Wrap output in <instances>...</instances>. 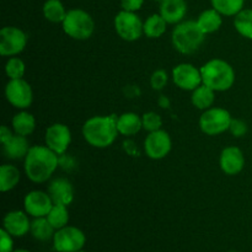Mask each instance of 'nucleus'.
I'll use <instances>...</instances> for the list:
<instances>
[{
  "mask_svg": "<svg viewBox=\"0 0 252 252\" xmlns=\"http://www.w3.org/2000/svg\"><path fill=\"white\" fill-rule=\"evenodd\" d=\"M24 161L27 179L34 184H43L52 177L59 166V155L44 145H32Z\"/></svg>",
  "mask_w": 252,
  "mask_h": 252,
  "instance_id": "nucleus-1",
  "label": "nucleus"
},
{
  "mask_svg": "<svg viewBox=\"0 0 252 252\" xmlns=\"http://www.w3.org/2000/svg\"><path fill=\"white\" fill-rule=\"evenodd\" d=\"M120 134L117 129V116H94L83 126V137L89 145L105 149L115 143Z\"/></svg>",
  "mask_w": 252,
  "mask_h": 252,
  "instance_id": "nucleus-2",
  "label": "nucleus"
},
{
  "mask_svg": "<svg viewBox=\"0 0 252 252\" xmlns=\"http://www.w3.org/2000/svg\"><path fill=\"white\" fill-rule=\"evenodd\" d=\"M202 81L216 93H223L231 89L235 83L234 68L223 59H211L201 66Z\"/></svg>",
  "mask_w": 252,
  "mask_h": 252,
  "instance_id": "nucleus-3",
  "label": "nucleus"
},
{
  "mask_svg": "<svg viewBox=\"0 0 252 252\" xmlns=\"http://www.w3.org/2000/svg\"><path fill=\"white\" fill-rule=\"evenodd\" d=\"M206 34L201 31L196 21H182L176 25L171 34L174 48L181 54H193L204 42Z\"/></svg>",
  "mask_w": 252,
  "mask_h": 252,
  "instance_id": "nucleus-4",
  "label": "nucleus"
},
{
  "mask_svg": "<svg viewBox=\"0 0 252 252\" xmlns=\"http://www.w3.org/2000/svg\"><path fill=\"white\" fill-rule=\"evenodd\" d=\"M63 31L70 38L76 41H85L93 36L95 31V22L91 15L83 9H71L66 12L62 22Z\"/></svg>",
  "mask_w": 252,
  "mask_h": 252,
  "instance_id": "nucleus-5",
  "label": "nucleus"
},
{
  "mask_svg": "<svg viewBox=\"0 0 252 252\" xmlns=\"http://www.w3.org/2000/svg\"><path fill=\"white\" fill-rule=\"evenodd\" d=\"M231 115L229 111L221 107H211L203 111L199 117V128L207 135H219L229 130L231 123Z\"/></svg>",
  "mask_w": 252,
  "mask_h": 252,
  "instance_id": "nucleus-6",
  "label": "nucleus"
},
{
  "mask_svg": "<svg viewBox=\"0 0 252 252\" xmlns=\"http://www.w3.org/2000/svg\"><path fill=\"white\" fill-rule=\"evenodd\" d=\"M115 30L118 37L127 42H134L144 34V22L135 12L121 10L115 17Z\"/></svg>",
  "mask_w": 252,
  "mask_h": 252,
  "instance_id": "nucleus-7",
  "label": "nucleus"
},
{
  "mask_svg": "<svg viewBox=\"0 0 252 252\" xmlns=\"http://www.w3.org/2000/svg\"><path fill=\"white\" fill-rule=\"evenodd\" d=\"M52 241L57 252H78L85 246L86 236L81 229L66 225L56 230Z\"/></svg>",
  "mask_w": 252,
  "mask_h": 252,
  "instance_id": "nucleus-8",
  "label": "nucleus"
},
{
  "mask_svg": "<svg viewBox=\"0 0 252 252\" xmlns=\"http://www.w3.org/2000/svg\"><path fill=\"white\" fill-rule=\"evenodd\" d=\"M27 46V34L15 26L2 27L0 31V54L15 57L24 52Z\"/></svg>",
  "mask_w": 252,
  "mask_h": 252,
  "instance_id": "nucleus-9",
  "label": "nucleus"
},
{
  "mask_svg": "<svg viewBox=\"0 0 252 252\" xmlns=\"http://www.w3.org/2000/svg\"><path fill=\"white\" fill-rule=\"evenodd\" d=\"M5 97L7 102L15 108L26 110L32 105L33 101V91L31 85L22 79L9 80L5 86Z\"/></svg>",
  "mask_w": 252,
  "mask_h": 252,
  "instance_id": "nucleus-10",
  "label": "nucleus"
},
{
  "mask_svg": "<svg viewBox=\"0 0 252 252\" xmlns=\"http://www.w3.org/2000/svg\"><path fill=\"white\" fill-rule=\"evenodd\" d=\"M172 80L179 89L193 91L203 84L201 69L191 63H181L172 69Z\"/></svg>",
  "mask_w": 252,
  "mask_h": 252,
  "instance_id": "nucleus-11",
  "label": "nucleus"
},
{
  "mask_svg": "<svg viewBox=\"0 0 252 252\" xmlns=\"http://www.w3.org/2000/svg\"><path fill=\"white\" fill-rule=\"evenodd\" d=\"M172 148V140L169 133L159 129L150 132L144 140V152L153 160H161L169 155Z\"/></svg>",
  "mask_w": 252,
  "mask_h": 252,
  "instance_id": "nucleus-12",
  "label": "nucleus"
},
{
  "mask_svg": "<svg viewBox=\"0 0 252 252\" xmlns=\"http://www.w3.org/2000/svg\"><path fill=\"white\" fill-rule=\"evenodd\" d=\"M44 143L59 157L65 154L71 143V132L68 126L63 123H54L46 129Z\"/></svg>",
  "mask_w": 252,
  "mask_h": 252,
  "instance_id": "nucleus-13",
  "label": "nucleus"
},
{
  "mask_svg": "<svg viewBox=\"0 0 252 252\" xmlns=\"http://www.w3.org/2000/svg\"><path fill=\"white\" fill-rule=\"evenodd\" d=\"M53 204L48 192L37 191V189L29 192L24 198L25 212L32 218L47 217Z\"/></svg>",
  "mask_w": 252,
  "mask_h": 252,
  "instance_id": "nucleus-14",
  "label": "nucleus"
},
{
  "mask_svg": "<svg viewBox=\"0 0 252 252\" xmlns=\"http://www.w3.org/2000/svg\"><path fill=\"white\" fill-rule=\"evenodd\" d=\"M219 166L228 176H235L243 171L245 166V157L238 147H226L219 157Z\"/></svg>",
  "mask_w": 252,
  "mask_h": 252,
  "instance_id": "nucleus-15",
  "label": "nucleus"
},
{
  "mask_svg": "<svg viewBox=\"0 0 252 252\" xmlns=\"http://www.w3.org/2000/svg\"><path fill=\"white\" fill-rule=\"evenodd\" d=\"M29 214L22 211H11L5 214L2 219V229L7 231L14 238H21L31 229V220Z\"/></svg>",
  "mask_w": 252,
  "mask_h": 252,
  "instance_id": "nucleus-16",
  "label": "nucleus"
},
{
  "mask_svg": "<svg viewBox=\"0 0 252 252\" xmlns=\"http://www.w3.org/2000/svg\"><path fill=\"white\" fill-rule=\"evenodd\" d=\"M48 194L51 196L54 204H63V206H70L74 201V189L70 181L63 177L51 181L48 185Z\"/></svg>",
  "mask_w": 252,
  "mask_h": 252,
  "instance_id": "nucleus-17",
  "label": "nucleus"
},
{
  "mask_svg": "<svg viewBox=\"0 0 252 252\" xmlns=\"http://www.w3.org/2000/svg\"><path fill=\"white\" fill-rule=\"evenodd\" d=\"M187 12L185 0H164L160 2V12L165 21L170 25H177L184 21Z\"/></svg>",
  "mask_w": 252,
  "mask_h": 252,
  "instance_id": "nucleus-18",
  "label": "nucleus"
},
{
  "mask_svg": "<svg viewBox=\"0 0 252 252\" xmlns=\"http://www.w3.org/2000/svg\"><path fill=\"white\" fill-rule=\"evenodd\" d=\"M30 144L27 137L20 134H14L6 143L2 144L4 155L10 160L25 159L30 150Z\"/></svg>",
  "mask_w": 252,
  "mask_h": 252,
  "instance_id": "nucleus-19",
  "label": "nucleus"
},
{
  "mask_svg": "<svg viewBox=\"0 0 252 252\" xmlns=\"http://www.w3.org/2000/svg\"><path fill=\"white\" fill-rule=\"evenodd\" d=\"M118 133L125 137H130L143 129L142 117L134 112H125L117 117Z\"/></svg>",
  "mask_w": 252,
  "mask_h": 252,
  "instance_id": "nucleus-20",
  "label": "nucleus"
},
{
  "mask_svg": "<svg viewBox=\"0 0 252 252\" xmlns=\"http://www.w3.org/2000/svg\"><path fill=\"white\" fill-rule=\"evenodd\" d=\"M221 16L223 15H220L216 9L212 7V9H207L202 11L199 16L197 17L196 22L204 34L214 33V32H217L220 29L221 24H223Z\"/></svg>",
  "mask_w": 252,
  "mask_h": 252,
  "instance_id": "nucleus-21",
  "label": "nucleus"
},
{
  "mask_svg": "<svg viewBox=\"0 0 252 252\" xmlns=\"http://www.w3.org/2000/svg\"><path fill=\"white\" fill-rule=\"evenodd\" d=\"M11 126L15 134L29 137L30 134L33 133L34 128H36V120H34L33 115L22 110L12 117Z\"/></svg>",
  "mask_w": 252,
  "mask_h": 252,
  "instance_id": "nucleus-22",
  "label": "nucleus"
},
{
  "mask_svg": "<svg viewBox=\"0 0 252 252\" xmlns=\"http://www.w3.org/2000/svg\"><path fill=\"white\" fill-rule=\"evenodd\" d=\"M21 172L15 165L4 164L0 166V191L9 192L19 185Z\"/></svg>",
  "mask_w": 252,
  "mask_h": 252,
  "instance_id": "nucleus-23",
  "label": "nucleus"
},
{
  "mask_svg": "<svg viewBox=\"0 0 252 252\" xmlns=\"http://www.w3.org/2000/svg\"><path fill=\"white\" fill-rule=\"evenodd\" d=\"M191 101L194 107L198 108V110L206 111L213 106L214 101H216V91L202 84L196 90L192 91Z\"/></svg>",
  "mask_w": 252,
  "mask_h": 252,
  "instance_id": "nucleus-24",
  "label": "nucleus"
},
{
  "mask_svg": "<svg viewBox=\"0 0 252 252\" xmlns=\"http://www.w3.org/2000/svg\"><path fill=\"white\" fill-rule=\"evenodd\" d=\"M30 233H31V235L36 240L43 241L44 243V241H48L53 239L56 229L52 226V224L49 223L46 217H41V218H33V220L31 221Z\"/></svg>",
  "mask_w": 252,
  "mask_h": 252,
  "instance_id": "nucleus-25",
  "label": "nucleus"
},
{
  "mask_svg": "<svg viewBox=\"0 0 252 252\" xmlns=\"http://www.w3.org/2000/svg\"><path fill=\"white\" fill-rule=\"evenodd\" d=\"M167 22L160 14H153L144 21V34L148 38H159L166 32Z\"/></svg>",
  "mask_w": 252,
  "mask_h": 252,
  "instance_id": "nucleus-26",
  "label": "nucleus"
},
{
  "mask_svg": "<svg viewBox=\"0 0 252 252\" xmlns=\"http://www.w3.org/2000/svg\"><path fill=\"white\" fill-rule=\"evenodd\" d=\"M42 10H43L44 19L53 24H62L68 12L61 0H47Z\"/></svg>",
  "mask_w": 252,
  "mask_h": 252,
  "instance_id": "nucleus-27",
  "label": "nucleus"
},
{
  "mask_svg": "<svg viewBox=\"0 0 252 252\" xmlns=\"http://www.w3.org/2000/svg\"><path fill=\"white\" fill-rule=\"evenodd\" d=\"M234 27L239 34L252 39V9H243L234 19Z\"/></svg>",
  "mask_w": 252,
  "mask_h": 252,
  "instance_id": "nucleus-28",
  "label": "nucleus"
},
{
  "mask_svg": "<svg viewBox=\"0 0 252 252\" xmlns=\"http://www.w3.org/2000/svg\"><path fill=\"white\" fill-rule=\"evenodd\" d=\"M245 0H211L213 9L224 16H236L244 9Z\"/></svg>",
  "mask_w": 252,
  "mask_h": 252,
  "instance_id": "nucleus-29",
  "label": "nucleus"
},
{
  "mask_svg": "<svg viewBox=\"0 0 252 252\" xmlns=\"http://www.w3.org/2000/svg\"><path fill=\"white\" fill-rule=\"evenodd\" d=\"M48 219L49 223L52 224L56 230L64 228L68 225L69 223V211L68 206H63V204H53L52 209L46 217Z\"/></svg>",
  "mask_w": 252,
  "mask_h": 252,
  "instance_id": "nucleus-30",
  "label": "nucleus"
},
{
  "mask_svg": "<svg viewBox=\"0 0 252 252\" xmlns=\"http://www.w3.org/2000/svg\"><path fill=\"white\" fill-rule=\"evenodd\" d=\"M25 71H26V65L21 58L15 56L7 59L6 64H5V74L10 80L22 79L25 75Z\"/></svg>",
  "mask_w": 252,
  "mask_h": 252,
  "instance_id": "nucleus-31",
  "label": "nucleus"
},
{
  "mask_svg": "<svg viewBox=\"0 0 252 252\" xmlns=\"http://www.w3.org/2000/svg\"><path fill=\"white\" fill-rule=\"evenodd\" d=\"M142 122H143V129H145L149 133L161 129L162 120L157 112L150 111V112L144 113V115L142 116Z\"/></svg>",
  "mask_w": 252,
  "mask_h": 252,
  "instance_id": "nucleus-32",
  "label": "nucleus"
},
{
  "mask_svg": "<svg viewBox=\"0 0 252 252\" xmlns=\"http://www.w3.org/2000/svg\"><path fill=\"white\" fill-rule=\"evenodd\" d=\"M167 83H169V75L164 69H158L150 76V85L155 91H161L167 85Z\"/></svg>",
  "mask_w": 252,
  "mask_h": 252,
  "instance_id": "nucleus-33",
  "label": "nucleus"
},
{
  "mask_svg": "<svg viewBox=\"0 0 252 252\" xmlns=\"http://www.w3.org/2000/svg\"><path fill=\"white\" fill-rule=\"evenodd\" d=\"M229 132H230L235 138H241L246 134V132H248V125H246V122H244L243 120L233 118L230 123V127H229Z\"/></svg>",
  "mask_w": 252,
  "mask_h": 252,
  "instance_id": "nucleus-34",
  "label": "nucleus"
},
{
  "mask_svg": "<svg viewBox=\"0 0 252 252\" xmlns=\"http://www.w3.org/2000/svg\"><path fill=\"white\" fill-rule=\"evenodd\" d=\"M0 236H1V240H0V252L14 251V240H12L14 236L10 235L5 229L0 230Z\"/></svg>",
  "mask_w": 252,
  "mask_h": 252,
  "instance_id": "nucleus-35",
  "label": "nucleus"
},
{
  "mask_svg": "<svg viewBox=\"0 0 252 252\" xmlns=\"http://www.w3.org/2000/svg\"><path fill=\"white\" fill-rule=\"evenodd\" d=\"M144 0H121V7L126 11L135 12L142 9Z\"/></svg>",
  "mask_w": 252,
  "mask_h": 252,
  "instance_id": "nucleus-36",
  "label": "nucleus"
},
{
  "mask_svg": "<svg viewBox=\"0 0 252 252\" xmlns=\"http://www.w3.org/2000/svg\"><path fill=\"white\" fill-rule=\"evenodd\" d=\"M14 134L15 133H12V130L10 129L9 127H6V126H1V128H0V142H1V144L6 143Z\"/></svg>",
  "mask_w": 252,
  "mask_h": 252,
  "instance_id": "nucleus-37",
  "label": "nucleus"
},
{
  "mask_svg": "<svg viewBox=\"0 0 252 252\" xmlns=\"http://www.w3.org/2000/svg\"><path fill=\"white\" fill-rule=\"evenodd\" d=\"M159 103H160V106H161V107L166 108V107H169L170 101H169V98L165 97V96H161V97H160V100H159Z\"/></svg>",
  "mask_w": 252,
  "mask_h": 252,
  "instance_id": "nucleus-38",
  "label": "nucleus"
},
{
  "mask_svg": "<svg viewBox=\"0 0 252 252\" xmlns=\"http://www.w3.org/2000/svg\"><path fill=\"white\" fill-rule=\"evenodd\" d=\"M12 252H31L29 250H25V249H19V250H14Z\"/></svg>",
  "mask_w": 252,
  "mask_h": 252,
  "instance_id": "nucleus-39",
  "label": "nucleus"
},
{
  "mask_svg": "<svg viewBox=\"0 0 252 252\" xmlns=\"http://www.w3.org/2000/svg\"><path fill=\"white\" fill-rule=\"evenodd\" d=\"M154 1H159V2H162V1H164V0H154Z\"/></svg>",
  "mask_w": 252,
  "mask_h": 252,
  "instance_id": "nucleus-40",
  "label": "nucleus"
},
{
  "mask_svg": "<svg viewBox=\"0 0 252 252\" xmlns=\"http://www.w3.org/2000/svg\"><path fill=\"white\" fill-rule=\"evenodd\" d=\"M78 252H86V251H83V250H81V251H78Z\"/></svg>",
  "mask_w": 252,
  "mask_h": 252,
  "instance_id": "nucleus-41",
  "label": "nucleus"
},
{
  "mask_svg": "<svg viewBox=\"0 0 252 252\" xmlns=\"http://www.w3.org/2000/svg\"><path fill=\"white\" fill-rule=\"evenodd\" d=\"M229 252H238V251H229Z\"/></svg>",
  "mask_w": 252,
  "mask_h": 252,
  "instance_id": "nucleus-42",
  "label": "nucleus"
}]
</instances>
